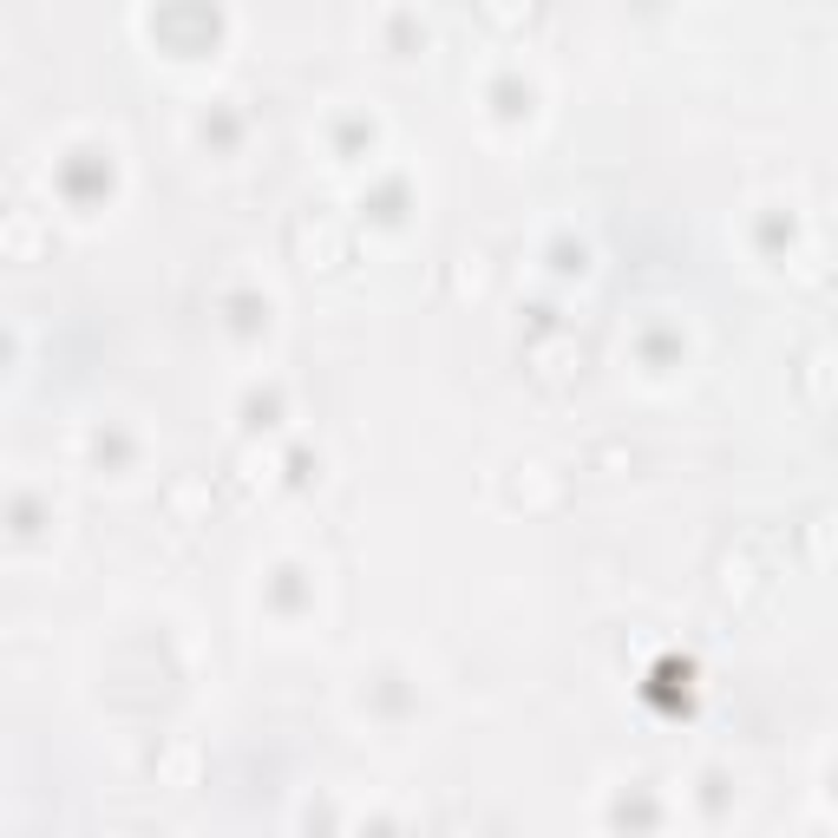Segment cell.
<instances>
[{
    "label": "cell",
    "mask_w": 838,
    "mask_h": 838,
    "mask_svg": "<svg viewBox=\"0 0 838 838\" xmlns=\"http://www.w3.org/2000/svg\"><path fill=\"white\" fill-rule=\"evenodd\" d=\"M799 387H806V400L832 407V400H838V348H813V354H806V367H799Z\"/></svg>",
    "instance_id": "6da1fadb"
},
{
    "label": "cell",
    "mask_w": 838,
    "mask_h": 838,
    "mask_svg": "<svg viewBox=\"0 0 838 838\" xmlns=\"http://www.w3.org/2000/svg\"><path fill=\"white\" fill-rule=\"evenodd\" d=\"M302 249H308V256H315V249H321V256H341V236H335V229H315V223H302Z\"/></svg>",
    "instance_id": "7a4b0ae2"
},
{
    "label": "cell",
    "mask_w": 838,
    "mask_h": 838,
    "mask_svg": "<svg viewBox=\"0 0 838 838\" xmlns=\"http://www.w3.org/2000/svg\"><path fill=\"white\" fill-rule=\"evenodd\" d=\"M486 13H498V20H518V13H531V0H486Z\"/></svg>",
    "instance_id": "3957f363"
}]
</instances>
